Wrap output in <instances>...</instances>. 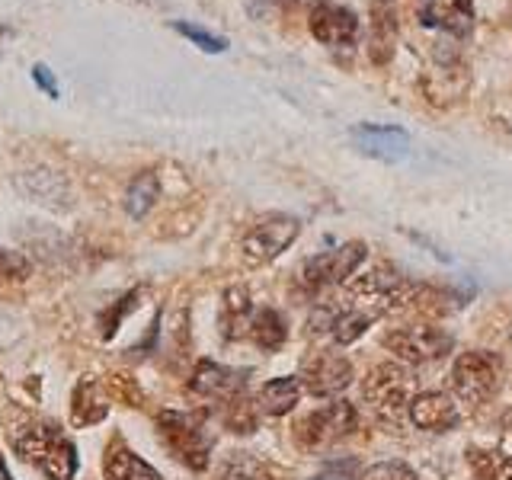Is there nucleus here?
Here are the masks:
<instances>
[{
	"instance_id": "29",
	"label": "nucleus",
	"mask_w": 512,
	"mask_h": 480,
	"mask_svg": "<svg viewBox=\"0 0 512 480\" xmlns=\"http://www.w3.org/2000/svg\"><path fill=\"white\" fill-rule=\"evenodd\" d=\"M0 480H13V474H10V468H7V458L0 455Z\"/></svg>"
},
{
	"instance_id": "14",
	"label": "nucleus",
	"mask_w": 512,
	"mask_h": 480,
	"mask_svg": "<svg viewBox=\"0 0 512 480\" xmlns=\"http://www.w3.org/2000/svg\"><path fill=\"white\" fill-rule=\"evenodd\" d=\"M109 391L100 378H84L74 388L71 397V420L74 426H93V423H103L109 416Z\"/></svg>"
},
{
	"instance_id": "19",
	"label": "nucleus",
	"mask_w": 512,
	"mask_h": 480,
	"mask_svg": "<svg viewBox=\"0 0 512 480\" xmlns=\"http://www.w3.org/2000/svg\"><path fill=\"white\" fill-rule=\"evenodd\" d=\"M157 199H160V176H157V170L138 173L135 180L128 183V189H125V212H128V218L141 221L157 205Z\"/></svg>"
},
{
	"instance_id": "23",
	"label": "nucleus",
	"mask_w": 512,
	"mask_h": 480,
	"mask_svg": "<svg viewBox=\"0 0 512 480\" xmlns=\"http://www.w3.org/2000/svg\"><path fill=\"white\" fill-rule=\"evenodd\" d=\"M173 29L180 32V36H186L196 48H202V52H208V55L228 52V39H224V36H215V32H208V29H202V26H192V23H180V20H176Z\"/></svg>"
},
{
	"instance_id": "12",
	"label": "nucleus",
	"mask_w": 512,
	"mask_h": 480,
	"mask_svg": "<svg viewBox=\"0 0 512 480\" xmlns=\"http://www.w3.org/2000/svg\"><path fill=\"white\" fill-rule=\"evenodd\" d=\"M247 388V372H237V368L218 365V362H199L196 372L189 378V391L199 394L205 400H221V404H231Z\"/></svg>"
},
{
	"instance_id": "18",
	"label": "nucleus",
	"mask_w": 512,
	"mask_h": 480,
	"mask_svg": "<svg viewBox=\"0 0 512 480\" xmlns=\"http://www.w3.org/2000/svg\"><path fill=\"white\" fill-rule=\"evenodd\" d=\"M250 340L266 349V352H276L282 349V343L288 340V320L282 311L276 308H263V311H256L253 320H250Z\"/></svg>"
},
{
	"instance_id": "17",
	"label": "nucleus",
	"mask_w": 512,
	"mask_h": 480,
	"mask_svg": "<svg viewBox=\"0 0 512 480\" xmlns=\"http://www.w3.org/2000/svg\"><path fill=\"white\" fill-rule=\"evenodd\" d=\"M304 394V384L301 378H272L260 388V397H256V404H260L263 413L269 416H285L298 407V400Z\"/></svg>"
},
{
	"instance_id": "11",
	"label": "nucleus",
	"mask_w": 512,
	"mask_h": 480,
	"mask_svg": "<svg viewBox=\"0 0 512 480\" xmlns=\"http://www.w3.org/2000/svg\"><path fill=\"white\" fill-rule=\"evenodd\" d=\"M13 186L20 189L29 202L48 208V212H64V208H71V186H68V180H64L61 173L48 170V167H32V170L16 173Z\"/></svg>"
},
{
	"instance_id": "13",
	"label": "nucleus",
	"mask_w": 512,
	"mask_h": 480,
	"mask_svg": "<svg viewBox=\"0 0 512 480\" xmlns=\"http://www.w3.org/2000/svg\"><path fill=\"white\" fill-rule=\"evenodd\" d=\"M410 423L426 432H448L458 426V404L452 400V394L442 391L416 394L410 404Z\"/></svg>"
},
{
	"instance_id": "9",
	"label": "nucleus",
	"mask_w": 512,
	"mask_h": 480,
	"mask_svg": "<svg viewBox=\"0 0 512 480\" xmlns=\"http://www.w3.org/2000/svg\"><path fill=\"white\" fill-rule=\"evenodd\" d=\"M308 26H311V36L320 45H330V48H349L359 36L356 13L343 4H333V0H317L311 7Z\"/></svg>"
},
{
	"instance_id": "4",
	"label": "nucleus",
	"mask_w": 512,
	"mask_h": 480,
	"mask_svg": "<svg viewBox=\"0 0 512 480\" xmlns=\"http://www.w3.org/2000/svg\"><path fill=\"white\" fill-rule=\"evenodd\" d=\"M359 426V413L346 400H330L320 410L308 413L304 420L295 426V442L304 448V452H327L336 442L349 439Z\"/></svg>"
},
{
	"instance_id": "27",
	"label": "nucleus",
	"mask_w": 512,
	"mask_h": 480,
	"mask_svg": "<svg viewBox=\"0 0 512 480\" xmlns=\"http://www.w3.org/2000/svg\"><path fill=\"white\" fill-rule=\"evenodd\" d=\"M314 480H356L352 477V464H330L324 474H317Z\"/></svg>"
},
{
	"instance_id": "28",
	"label": "nucleus",
	"mask_w": 512,
	"mask_h": 480,
	"mask_svg": "<svg viewBox=\"0 0 512 480\" xmlns=\"http://www.w3.org/2000/svg\"><path fill=\"white\" fill-rule=\"evenodd\" d=\"M10 39H13V29H10L7 23H0V48H4Z\"/></svg>"
},
{
	"instance_id": "15",
	"label": "nucleus",
	"mask_w": 512,
	"mask_h": 480,
	"mask_svg": "<svg viewBox=\"0 0 512 480\" xmlns=\"http://www.w3.org/2000/svg\"><path fill=\"white\" fill-rule=\"evenodd\" d=\"M352 138H356L359 151L381 157V160H400L407 154L410 138L391 125H356L352 128Z\"/></svg>"
},
{
	"instance_id": "2",
	"label": "nucleus",
	"mask_w": 512,
	"mask_h": 480,
	"mask_svg": "<svg viewBox=\"0 0 512 480\" xmlns=\"http://www.w3.org/2000/svg\"><path fill=\"white\" fill-rule=\"evenodd\" d=\"M362 397L381 423L404 426L410 420V404L416 397L413 394V375L397 362L375 365L362 381Z\"/></svg>"
},
{
	"instance_id": "24",
	"label": "nucleus",
	"mask_w": 512,
	"mask_h": 480,
	"mask_svg": "<svg viewBox=\"0 0 512 480\" xmlns=\"http://www.w3.org/2000/svg\"><path fill=\"white\" fill-rule=\"evenodd\" d=\"M32 272L29 260L23 253H16V250H0V279H13V282H20L26 279Z\"/></svg>"
},
{
	"instance_id": "22",
	"label": "nucleus",
	"mask_w": 512,
	"mask_h": 480,
	"mask_svg": "<svg viewBox=\"0 0 512 480\" xmlns=\"http://www.w3.org/2000/svg\"><path fill=\"white\" fill-rule=\"evenodd\" d=\"M272 474H276V471H272L266 461L244 455V452H237L221 471L224 480H272Z\"/></svg>"
},
{
	"instance_id": "21",
	"label": "nucleus",
	"mask_w": 512,
	"mask_h": 480,
	"mask_svg": "<svg viewBox=\"0 0 512 480\" xmlns=\"http://www.w3.org/2000/svg\"><path fill=\"white\" fill-rule=\"evenodd\" d=\"M468 464L477 480H512V458L490 448H468Z\"/></svg>"
},
{
	"instance_id": "5",
	"label": "nucleus",
	"mask_w": 512,
	"mask_h": 480,
	"mask_svg": "<svg viewBox=\"0 0 512 480\" xmlns=\"http://www.w3.org/2000/svg\"><path fill=\"white\" fill-rule=\"evenodd\" d=\"M503 384V362L493 352H461L452 365V391L461 404L480 407L500 391Z\"/></svg>"
},
{
	"instance_id": "26",
	"label": "nucleus",
	"mask_w": 512,
	"mask_h": 480,
	"mask_svg": "<svg viewBox=\"0 0 512 480\" xmlns=\"http://www.w3.org/2000/svg\"><path fill=\"white\" fill-rule=\"evenodd\" d=\"M32 84H36L48 100H58V80L52 77V71L45 64H32Z\"/></svg>"
},
{
	"instance_id": "20",
	"label": "nucleus",
	"mask_w": 512,
	"mask_h": 480,
	"mask_svg": "<svg viewBox=\"0 0 512 480\" xmlns=\"http://www.w3.org/2000/svg\"><path fill=\"white\" fill-rule=\"evenodd\" d=\"M250 320H253L250 295L244 292V288H231V292L224 295V311H221L224 336H228V340H237V336H244L250 330Z\"/></svg>"
},
{
	"instance_id": "6",
	"label": "nucleus",
	"mask_w": 512,
	"mask_h": 480,
	"mask_svg": "<svg viewBox=\"0 0 512 480\" xmlns=\"http://www.w3.org/2000/svg\"><path fill=\"white\" fill-rule=\"evenodd\" d=\"M384 346H388L400 362L407 365H426V362H439L452 352L455 340L452 333L429 324V320H416V324L394 327L384 336Z\"/></svg>"
},
{
	"instance_id": "25",
	"label": "nucleus",
	"mask_w": 512,
	"mask_h": 480,
	"mask_svg": "<svg viewBox=\"0 0 512 480\" xmlns=\"http://www.w3.org/2000/svg\"><path fill=\"white\" fill-rule=\"evenodd\" d=\"M359 480H420L407 464L400 461H384V464H375V468H368Z\"/></svg>"
},
{
	"instance_id": "10",
	"label": "nucleus",
	"mask_w": 512,
	"mask_h": 480,
	"mask_svg": "<svg viewBox=\"0 0 512 480\" xmlns=\"http://www.w3.org/2000/svg\"><path fill=\"white\" fill-rule=\"evenodd\" d=\"M352 381V362L340 352H314L301 368V384L314 397H336L349 388Z\"/></svg>"
},
{
	"instance_id": "16",
	"label": "nucleus",
	"mask_w": 512,
	"mask_h": 480,
	"mask_svg": "<svg viewBox=\"0 0 512 480\" xmlns=\"http://www.w3.org/2000/svg\"><path fill=\"white\" fill-rule=\"evenodd\" d=\"M103 471H106V480H164L148 461L138 458L122 439H116L106 448Z\"/></svg>"
},
{
	"instance_id": "3",
	"label": "nucleus",
	"mask_w": 512,
	"mask_h": 480,
	"mask_svg": "<svg viewBox=\"0 0 512 480\" xmlns=\"http://www.w3.org/2000/svg\"><path fill=\"white\" fill-rule=\"evenodd\" d=\"M157 432L176 461H183L192 471L208 468V458H212V436H208L202 416L164 410L157 416Z\"/></svg>"
},
{
	"instance_id": "7",
	"label": "nucleus",
	"mask_w": 512,
	"mask_h": 480,
	"mask_svg": "<svg viewBox=\"0 0 512 480\" xmlns=\"http://www.w3.org/2000/svg\"><path fill=\"white\" fill-rule=\"evenodd\" d=\"M301 234V221L292 215H266L240 240V256L247 266H266L282 256Z\"/></svg>"
},
{
	"instance_id": "8",
	"label": "nucleus",
	"mask_w": 512,
	"mask_h": 480,
	"mask_svg": "<svg viewBox=\"0 0 512 480\" xmlns=\"http://www.w3.org/2000/svg\"><path fill=\"white\" fill-rule=\"evenodd\" d=\"M362 260H365V244L352 240V244L317 253L314 260L304 263L301 282L308 285L311 292H320V288H327V285H346L352 276H356Z\"/></svg>"
},
{
	"instance_id": "1",
	"label": "nucleus",
	"mask_w": 512,
	"mask_h": 480,
	"mask_svg": "<svg viewBox=\"0 0 512 480\" xmlns=\"http://www.w3.org/2000/svg\"><path fill=\"white\" fill-rule=\"evenodd\" d=\"M16 455L32 461L48 480H74L80 458L71 436L55 423H32L13 439Z\"/></svg>"
}]
</instances>
